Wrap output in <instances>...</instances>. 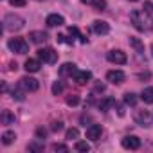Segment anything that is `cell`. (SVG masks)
Here are the masks:
<instances>
[{"instance_id":"obj_33","label":"cell","mask_w":153,"mask_h":153,"mask_svg":"<svg viewBox=\"0 0 153 153\" xmlns=\"http://www.w3.org/2000/svg\"><path fill=\"white\" fill-rule=\"evenodd\" d=\"M144 11L151 15V13H153V4H151V2H144Z\"/></svg>"},{"instance_id":"obj_25","label":"cell","mask_w":153,"mask_h":153,"mask_svg":"<svg viewBox=\"0 0 153 153\" xmlns=\"http://www.w3.org/2000/svg\"><path fill=\"white\" fill-rule=\"evenodd\" d=\"M130 45L137 49V52H144V45L137 40V38H130Z\"/></svg>"},{"instance_id":"obj_36","label":"cell","mask_w":153,"mask_h":153,"mask_svg":"<svg viewBox=\"0 0 153 153\" xmlns=\"http://www.w3.org/2000/svg\"><path fill=\"white\" fill-rule=\"evenodd\" d=\"M117 106V114L119 115H124V110H123V105H115Z\"/></svg>"},{"instance_id":"obj_18","label":"cell","mask_w":153,"mask_h":153,"mask_svg":"<svg viewBox=\"0 0 153 153\" xmlns=\"http://www.w3.org/2000/svg\"><path fill=\"white\" fill-rule=\"evenodd\" d=\"M0 123L2 124H13L15 123V115L9 110H2V115H0Z\"/></svg>"},{"instance_id":"obj_32","label":"cell","mask_w":153,"mask_h":153,"mask_svg":"<svg viewBox=\"0 0 153 153\" xmlns=\"http://www.w3.org/2000/svg\"><path fill=\"white\" fill-rule=\"evenodd\" d=\"M45 135H47V130H43V128L36 130V139H45Z\"/></svg>"},{"instance_id":"obj_5","label":"cell","mask_w":153,"mask_h":153,"mask_svg":"<svg viewBox=\"0 0 153 153\" xmlns=\"http://www.w3.org/2000/svg\"><path fill=\"white\" fill-rule=\"evenodd\" d=\"M20 87H22L25 92H36V90L40 88V83H38V79L31 78V76H24V78L20 79Z\"/></svg>"},{"instance_id":"obj_30","label":"cell","mask_w":153,"mask_h":153,"mask_svg":"<svg viewBox=\"0 0 153 153\" xmlns=\"http://www.w3.org/2000/svg\"><path fill=\"white\" fill-rule=\"evenodd\" d=\"M9 4L15 6V7H24L27 4V0H9Z\"/></svg>"},{"instance_id":"obj_34","label":"cell","mask_w":153,"mask_h":153,"mask_svg":"<svg viewBox=\"0 0 153 153\" xmlns=\"http://www.w3.org/2000/svg\"><path fill=\"white\" fill-rule=\"evenodd\" d=\"M27 149H29V151H40V149H42V146H38V144H31Z\"/></svg>"},{"instance_id":"obj_31","label":"cell","mask_w":153,"mask_h":153,"mask_svg":"<svg viewBox=\"0 0 153 153\" xmlns=\"http://www.w3.org/2000/svg\"><path fill=\"white\" fill-rule=\"evenodd\" d=\"M61 128H63V123H59V121H54V123H52V126H51V130H52V131H59Z\"/></svg>"},{"instance_id":"obj_6","label":"cell","mask_w":153,"mask_h":153,"mask_svg":"<svg viewBox=\"0 0 153 153\" xmlns=\"http://www.w3.org/2000/svg\"><path fill=\"white\" fill-rule=\"evenodd\" d=\"M106 59L110 63H115V65H124L128 61V58H126V54L123 51H110V52H106Z\"/></svg>"},{"instance_id":"obj_1","label":"cell","mask_w":153,"mask_h":153,"mask_svg":"<svg viewBox=\"0 0 153 153\" xmlns=\"http://www.w3.org/2000/svg\"><path fill=\"white\" fill-rule=\"evenodd\" d=\"M130 18H131L133 27H135L137 31H140V33H142V31H148V29L151 27L149 13H146V11H139V9H135V11H131Z\"/></svg>"},{"instance_id":"obj_16","label":"cell","mask_w":153,"mask_h":153,"mask_svg":"<svg viewBox=\"0 0 153 153\" xmlns=\"http://www.w3.org/2000/svg\"><path fill=\"white\" fill-rule=\"evenodd\" d=\"M76 70H78V68H76L74 63H65V65L59 67V76H63V78H65V76H74Z\"/></svg>"},{"instance_id":"obj_24","label":"cell","mask_w":153,"mask_h":153,"mask_svg":"<svg viewBox=\"0 0 153 153\" xmlns=\"http://www.w3.org/2000/svg\"><path fill=\"white\" fill-rule=\"evenodd\" d=\"M76 149L87 153V151L90 149V146H88V142H85V140H78V142H76Z\"/></svg>"},{"instance_id":"obj_29","label":"cell","mask_w":153,"mask_h":153,"mask_svg":"<svg viewBox=\"0 0 153 153\" xmlns=\"http://www.w3.org/2000/svg\"><path fill=\"white\" fill-rule=\"evenodd\" d=\"M94 7H96L97 11H103V9L106 7V2H105V0H96V2H94Z\"/></svg>"},{"instance_id":"obj_35","label":"cell","mask_w":153,"mask_h":153,"mask_svg":"<svg viewBox=\"0 0 153 153\" xmlns=\"http://www.w3.org/2000/svg\"><path fill=\"white\" fill-rule=\"evenodd\" d=\"M68 33H70L72 36H78V34H79V31H78V27H70V29H68Z\"/></svg>"},{"instance_id":"obj_38","label":"cell","mask_w":153,"mask_h":153,"mask_svg":"<svg viewBox=\"0 0 153 153\" xmlns=\"http://www.w3.org/2000/svg\"><path fill=\"white\" fill-rule=\"evenodd\" d=\"M81 2H83V4H88V6H94L96 0H81Z\"/></svg>"},{"instance_id":"obj_39","label":"cell","mask_w":153,"mask_h":153,"mask_svg":"<svg viewBox=\"0 0 153 153\" xmlns=\"http://www.w3.org/2000/svg\"><path fill=\"white\" fill-rule=\"evenodd\" d=\"M16 68H18V65H16V63L13 61V63H11V70H16Z\"/></svg>"},{"instance_id":"obj_41","label":"cell","mask_w":153,"mask_h":153,"mask_svg":"<svg viewBox=\"0 0 153 153\" xmlns=\"http://www.w3.org/2000/svg\"><path fill=\"white\" fill-rule=\"evenodd\" d=\"M151 49H153V47H151Z\"/></svg>"},{"instance_id":"obj_22","label":"cell","mask_w":153,"mask_h":153,"mask_svg":"<svg viewBox=\"0 0 153 153\" xmlns=\"http://www.w3.org/2000/svg\"><path fill=\"white\" fill-rule=\"evenodd\" d=\"M78 137H79V130L78 128H68L67 133H65V139H68V140H74V139H78Z\"/></svg>"},{"instance_id":"obj_9","label":"cell","mask_w":153,"mask_h":153,"mask_svg":"<svg viewBox=\"0 0 153 153\" xmlns=\"http://www.w3.org/2000/svg\"><path fill=\"white\" fill-rule=\"evenodd\" d=\"M101 135H103V126H101V124H90V126L87 128V139H90V140H99Z\"/></svg>"},{"instance_id":"obj_13","label":"cell","mask_w":153,"mask_h":153,"mask_svg":"<svg viewBox=\"0 0 153 153\" xmlns=\"http://www.w3.org/2000/svg\"><path fill=\"white\" fill-rule=\"evenodd\" d=\"M47 33H43V31H31L29 33V40L33 42V43H36V45H40V43H43V42H47Z\"/></svg>"},{"instance_id":"obj_23","label":"cell","mask_w":153,"mask_h":153,"mask_svg":"<svg viewBox=\"0 0 153 153\" xmlns=\"http://www.w3.org/2000/svg\"><path fill=\"white\" fill-rule=\"evenodd\" d=\"M124 103H126V105H130V106H135V105H137V96H135L133 92L124 94Z\"/></svg>"},{"instance_id":"obj_14","label":"cell","mask_w":153,"mask_h":153,"mask_svg":"<svg viewBox=\"0 0 153 153\" xmlns=\"http://www.w3.org/2000/svg\"><path fill=\"white\" fill-rule=\"evenodd\" d=\"M92 27H94V33L96 34H108L110 33V25L106 22H103V20H96Z\"/></svg>"},{"instance_id":"obj_27","label":"cell","mask_w":153,"mask_h":153,"mask_svg":"<svg viewBox=\"0 0 153 153\" xmlns=\"http://www.w3.org/2000/svg\"><path fill=\"white\" fill-rule=\"evenodd\" d=\"M51 149H52V151H61V153H68V148H67L65 144H58V142H56V144H52V146H51Z\"/></svg>"},{"instance_id":"obj_2","label":"cell","mask_w":153,"mask_h":153,"mask_svg":"<svg viewBox=\"0 0 153 153\" xmlns=\"http://www.w3.org/2000/svg\"><path fill=\"white\" fill-rule=\"evenodd\" d=\"M24 25H25V20H24L22 16H18V15L9 13V15H6V18H4V29H6V31L16 33V31H20V29H24Z\"/></svg>"},{"instance_id":"obj_40","label":"cell","mask_w":153,"mask_h":153,"mask_svg":"<svg viewBox=\"0 0 153 153\" xmlns=\"http://www.w3.org/2000/svg\"><path fill=\"white\" fill-rule=\"evenodd\" d=\"M130 2H137V0H130Z\"/></svg>"},{"instance_id":"obj_21","label":"cell","mask_w":153,"mask_h":153,"mask_svg":"<svg viewBox=\"0 0 153 153\" xmlns=\"http://www.w3.org/2000/svg\"><path fill=\"white\" fill-rule=\"evenodd\" d=\"M25 90L20 87V88H13V92H11V97L13 99H16V101H24L25 99V94H24Z\"/></svg>"},{"instance_id":"obj_10","label":"cell","mask_w":153,"mask_h":153,"mask_svg":"<svg viewBox=\"0 0 153 153\" xmlns=\"http://www.w3.org/2000/svg\"><path fill=\"white\" fill-rule=\"evenodd\" d=\"M121 144H123V148H126V149H139V148H140V139L135 137V135H128V137H124V139L121 140Z\"/></svg>"},{"instance_id":"obj_28","label":"cell","mask_w":153,"mask_h":153,"mask_svg":"<svg viewBox=\"0 0 153 153\" xmlns=\"http://www.w3.org/2000/svg\"><path fill=\"white\" fill-rule=\"evenodd\" d=\"M78 103H79V97L78 96H68L67 97V105L68 106H74V105H78Z\"/></svg>"},{"instance_id":"obj_26","label":"cell","mask_w":153,"mask_h":153,"mask_svg":"<svg viewBox=\"0 0 153 153\" xmlns=\"http://www.w3.org/2000/svg\"><path fill=\"white\" fill-rule=\"evenodd\" d=\"M63 92V83L61 81H54V85H52V94L54 96H59Z\"/></svg>"},{"instance_id":"obj_4","label":"cell","mask_w":153,"mask_h":153,"mask_svg":"<svg viewBox=\"0 0 153 153\" xmlns=\"http://www.w3.org/2000/svg\"><path fill=\"white\" fill-rule=\"evenodd\" d=\"M38 58L43 63H56L58 61V52L52 47H43V49L38 51Z\"/></svg>"},{"instance_id":"obj_8","label":"cell","mask_w":153,"mask_h":153,"mask_svg":"<svg viewBox=\"0 0 153 153\" xmlns=\"http://www.w3.org/2000/svg\"><path fill=\"white\" fill-rule=\"evenodd\" d=\"M124 79H126V76L121 70H110L106 74V81H110L112 85H121V83H124Z\"/></svg>"},{"instance_id":"obj_19","label":"cell","mask_w":153,"mask_h":153,"mask_svg":"<svg viewBox=\"0 0 153 153\" xmlns=\"http://www.w3.org/2000/svg\"><path fill=\"white\" fill-rule=\"evenodd\" d=\"M112 106H115V99H112V97H106V99H103L99 103V110L101 112H108Z\"/></svg>"},{"instance_id":"obj_7","label":"cell","mask_w":153,"mask_h":153,"mask_svg":"<svg viewBox=\"0 0 153 153\" xmlns=\"http://www.w3.org/2000/svg\"><path fill=\"white\" fill-rule=\"evenodd\" d=\"M72 78L78 85H87L92 79V74H90V70H76Z\"/></svg>"},{"instance_id":"obj_20","label":"cell","mask_w":153,"mask_h":153,"mask_svg":"<svg viewBox=\"0 0 153 153\" xmlns=\"http://www.w3.org/2000/svg\"><path fill=\"white\" fill-rule=\"evenodd\" d=\"M15 139H16V133H15V131H4V135H2V142H4L6 146L13 144Z\"/></svg>"},{"instance_id":"obj_12","label":"cell","mask_w":153,"mask_h":153,"mask_svg":"<svg viewBox=\"0 0 153 153\" xmlns=\"http://www.w3.org/2000/svg\"><path fill=\"white\" fill-rule=\"evenodd\" d=\"M47 25L49 27H59V25H63L65 24V18L61 16V15H58V13H52V15H49L47 16Z\"/></svg>"},{"instance_id":"obj_37","label":"cell","mask_w":153,"mask_h":153,"mask_svg":"<svg viewBox=\"0 0 153 153\" xmlns=\"http://www.w3.org/2000/svg\"><path fill=\"white\" fill-rule=\"evenodd\" d=\"M96 90H101V92H103V90H105V85H103V83H97V85H96Z\"/></svg>"},{"instance_id":"obj_3","label":"cell","mask_w":153,"mask_h":153,"mask_svg":"<svg viewBox=\"0 0 153 153\" xmlns=\"http://www.w3.org/2000/svg\"><path fill=\"white\" fill-rule=\"evenodd\" d=\"M7 47L16 54H27L29 52V43L24 38H11L7 42Z\"/></svg>"},{"instance_id":"obj_11","label":"cell","mask_w":153,"mask_h":153,"mask_svg":"<svg viewBox=\"0 0 153 153\" xmlns=\"http://www.w3.org/2000/svg\"><path fill=\"white\" fill-rule=\"evenodd\" d=\"M135 123L140 124V126H149L151 124V115L148 110H139L135 114Z\"/></svg>"},{"instance_id":"obj_15","label":"cell","mask_w":153,"mask_h":153,"mask_svg":"<svg viewBox=\"0 0 153 153\" xmlns=\"http://www.w3.org/2000/svg\"><path fill=\"white\" fill-rule=\"evenodd\" d=\"M24 67H25V70L27 72H38L40 70V59H34V58H29L25 63H24Z\"/></svg>"},{"instance_id":"obj_17","label":"cell","mask_w":153,"mask_h":153,"mask_svg":"<svg viewBox=\"0 0 153 153\" xmlns=\"http://www.w3.org/2000/svg\"><path fill=\"white\" fill-rule=\"evenodd\" d=\"M140 99H142L146 105H151V103H153V87L144 88V90H142V94H140Z\"/></svg>"}]
</instances>
